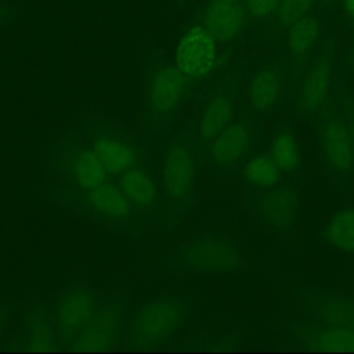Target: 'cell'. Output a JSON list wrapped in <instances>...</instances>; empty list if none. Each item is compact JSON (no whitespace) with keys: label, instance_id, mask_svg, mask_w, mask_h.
Masks as SVG:
<instances>
[{"label":"cell","instance_id":"obj_16","mask_svg":"<svg viewBox=\"0 0 354 354\" xmlns=\"http://www.w3.org/2000/svg\"><path fill=\"white\" fill-rule=\"evenodd\" d=\"M242 0H207L201 14V25L217 43L234 40L243 28Z\"/></svg>","mask_w":354,"mask_h":354},{"label":"cell","instance_id":"obj_26","mask_svg":"<svg viewBox=\"0 0 354 354\" xmlns=\"http://www.w3.org/2000/svg\"><path fill=\"white\" fill-rule=\"evenodd\" d=\"M315 0H281L277 12L282 24L290 25L297 19L308 15Z\"/></svg>","mask_w":354,"mask_h":354},{"label":"cell","instance_id":"obj_14","mask_svg":"<svg viewBox=\"0 0 354 354\" xmlns=\"http://www.w3.org/2000/svg\"><path fill=\"white\" fill-rule=\"evenodd\" d=\"M324 159L336 177H347L354 166L353 129L342 118L333 116L321 129Z\"/></svg>","mask_w":354,"mask_h":354},{"label":"cell","instance_id":"obj_29","mask_svg":"<svg viewBox=\"0 0 354 354\" xmlns=\"http://www.w3.org/2000/svg\"><path fill=\"white\" fill-rule=\"evenodd\" d=\"M11 18V11H10V8L6 6V4H3V3H0V29L7 24V21Z\"/></svg>","mask_w":354,"mask_h":354},{"label":"cell","instance_id":"obj_19","mask_svg":"<svg viewBox=\"0 0 354 354\" xmlns=\"http://www.w3.org/2000/svg\"><path fill=\"white\" fill-rule=\"evenodd\" d=\"M296 337L307 347L330 351H354V330L318 321L295 325Z\"/></svg>","mask_w":354,"mask_h":354},{"label":"cell","instance_id":"obj_24","mask_svg":"<svg viewBox=\"0 0 354 354\" xmlns=\"http://www.w3.org/2000/svg\"><path fill=\"white\" fill-rule=\"evenodd\" d=\"M281 176V169L268 155H257L252 158L243 167L245 181L257 188L274 187Z\"/></svg>","mask_w":354,"mask_h":354},{"label":"cell","instance_id":"obj_4","mask_svg":"<svg viewBox=\"0 0 354 354\" xmlns=\"http://www.w3.org/2000/svg\"><path fill=\"white\" fill-rule=\"evenodd\" d=\"M106 180V169L73 122L51 137L46 149V189L82 191Z\"/></svg>","mask_w":354,"mask_h":354},{"label":"cell","instance_id":"obj_7","mask_svg":"<svg viewBox=\"0 0 354 354\" xmlns=\"http://www.w3.org/2000/svg\"><path fill=\"white\" fill-rule=\"evenodd\" d=\"M238 246L225 235L203 234L163 253L159 266L174 277L235 271L242 266Z\"/></svg>","mask_w":354,"mask_h":354},{"label":"cell","instance_id":"obj_20","mask_svg":"<svg viewBox=\"0 0 354 354\" xmlns=\"http://www.w3.org/2000/svg\"><path fill=\"white\" fill-rule=\"evenodd\" d=\"M311 315L315 321L354 330V299L337 295H322L311 300Z\"/></svg>","mask_w":354,"mask_h":354},{"label":"cell","instance_id":"obj_9","mask_svg":"<svg viewBox=\"0 0 354 354\" xmlns=\"http://www.w3.org/2000/svg\"><path fill=\"white\" fill-rule=\"evenodd\" d=\"M129 314V296L124 292L111 289L94 318L76 337L69 350L105 351L123 344V332Z\"/></svg>","mask_w":354,"mask_h":354},{"label":"cell","instance_id":"obj_25","mask_svg":"<svg viewBox=\"0 0 354 354\" xmlns=\"http://www.w3.org/2000/svg\"><path fill=\"white\" fill-rule=\"evenodd\" d=\"M270 156L282 171H292L297 167L299 147L290 131L285 130L275 134L271 142Z\"/></svg>","mask_w":354,"mask_h":354},{"label":"cell","instance_id":"obj_6","mask_svg":"<svg viewBox=\"0 0 354 354\" xmlns=\"http://www.w3.org/2000/svg\"><path fill=\"white\" fill-rule=\"evenodd\" d=\"M73 123L88 141L109 177L127 170L149 152L141 137L116 118L86 113Z\"/></svg>","mask_w":354,"mask_h":354},{"label":"cell","instance_id":"obj_8","mask_svg":"<svg viewBox=\"0 0 354 354\" xmlns=\"http://www.w3.org/2000/svg\"><path fill=\"white\" fill-rule=\"evenodd\" d=\"M105 292L83 279L68 283L50 303L59 350H69L76 337L94 318Z\"/></svg>","mask_w":354,"mask_h":354},{"label":"cell","instance_id":"obj_31","mask_svg":"<svg viewBox=\"0 0 354 354\" xmlns=\"http://www.w3.org/2000/svg\"><path fill=\"white\" fill-rule=\"evenodd\" d=\"M353 142H354V129H353Z\"/></svg>","mask_w":354,"mask_h":354},{"label":"cell","instance_id":"obj_17","mask_svg":"<svg viewBox=\"0 0 354 354\" xmlns=\"http://www.w3.org/2000/svg\"><path fill=\"white\" fill-rule=\"evenodd\" d=\"M256 207L266 224L278 231H288L297 220L300 195L292 185L270 188L259 196Z\"/></svg>","mask_w":354,"mask_h":354},{"label":"cell","instance_id":"obj_30","mask_svg":"<svg viewBox=\"0 0 354 354\" xmlns=\"http://www.w3.org/2000/svg\"><path fill=\"white\" fill-rule=\"evenodd\" d=\"M347 11L354 17V0H344Z\"/></svg>","mask_w":354,"mask_h":354},{"label":"cell","instance_id":"obj_1","mask_svg":"<svg viewBox=\"0 0 354 354\" xmlns=\"http://www.w3.org/2000/svg\"><path fill=\"white\" fill-rule=\"evenodd\" d=\"M201 151L194 138L177 129L156 156L162 199V230L171 234L195 205Z\"/></svg>","mask_w":354,"mask_h":354},{"label":"cell","instance_id":"obj_22","mask_svg":"<svg viewBox=\"0 0 354 354\" xmlns=\"http://www.w3.org/2000/svg\"><path fill=\"white\" fill-rule=\"evenodd\" d=\"M325 235L332 246L354 253V207L336 212L326 224Z\"/></svg>","mask_w":354,"mask_h":354},{"label":"cell","instance_id":"obj_13","mask_svg":"<svg viewBox=\"0 0 354 354\" xmlns=\"http://www.w3.org/2000/svg\"><path fill=\"white\" fill-rule=\"evenodd\" d=\"M217 58V41L202 25L191 26L176 48V65L188 80L206 76Z\"/></svg>","mask_w":354,"mask_h":354},{"label":"cell","instance_id":"obj_15","mask_svg":"<svg viewBox=\"0 0 354 354\" xmlns=\"http://www.w3.org/2000/svg\"><path fill=\"white\" fill-rule=\"evenodd\" d=\"M250 134L246 120H234L205 149V166L213 171H224L235 166L249 148Z\"/></svg>","mask_w":354,"mask_h":354},{"label":"cell","instance_id":"obj_27","mask_svg":"<svg viewBox=\"0 0 354 354\" xmlns=\"http://www.w3.org/2000/svg\"><path fill=\"white\" fill-rule=\"evenodd\" d=\"M245 3L254 17L263 18L275 12L281 0H245Z\"/></svg>","mask_w":354,"mask_h":354},{"label":"cell","instance_id":"obj_21","mask_svg":"<svg viewBox=\"0 0 354 354\" xmlns=\"http://www.w3.org/2000/svg\"><path fill=\"white\" fill-rule=\"evenodd\" d=\"M282 90V75L281 71L275 66H266L256 72L252 77L248 100L250 108L261 112L271 109L279 100Z\"/></svg>","mask_w":354,"mask_h":354},{"label":"cell","instance_id":"obj_18","mask_svg":"<svg viewBox=\"0 0 354 354\" xmlns=\"http://www.w3.org/2000/svg\"><path fill=\"white\" fill-rule=\"evenodd\" d=\"M333 72L332 55L322 51L314 59L311 66L303 76L297 97V111L303 116L315 113L325 102Z\"/></svg>","mask_w":354,"mask_h":354},{"label":"cell","instance_id":"obj_28","mask_svg":"<svg viewBox=\"0 0 354 354\" xmlns=\"http://www.w3.org/2000/svg\"><path fill=\"white\" fill-rule=\"evenodd\" d=\"M18 306H19V303H11V301L0 304V343L3 342L10 324L12 322L14 317L17 315Z\"/></svg>","mask_w":354,"mask_h":354},{"label":"cell","instance_id":"obj_5","mask_svg":"<svg viewBox=\"0 0 354 354\" xmlns=\"http://www.w3.org/2000/svg\"><path fill=\"white\" fill-rule=\"evenodd\" d=\"M194 307V297L185 293H167L141 304L127 314L123 344L149 348L169 343L187 324Z\"/></svg>","mask_w":354,"mask_h":354},{"label":"cell","instance_id":"obj_10","mask_svg":"<svg viewBox=\"0 0 354 354\" xmlns=\"http://www.w3.org/2000/svg\"><path fill=\"white\" fill-rule=\"evenodd\" d=\"M129 202L153 225L162 227V199L156 171V158L148 152L127 170L109 177Z\"/></svg>","mask_w":354,"mask_h":354},{"label":"cell","instance_id":"obj_23","mask_svg":"<svg viewBox=\"0 0 354 354\" xmlns=\"http://www.w3.org/2000/svg\"><path fill=\"white\" fill-rule=\"evenodd\" d=\"M319 33V22L313 15H306L290 24L288 32V48L295 58H301L315 43Z\"/></svg>","mask_w":354,"mask_h":354},{"label":"cell","instance_id":"obj_2","mask_svg":"<svg viewBox=\"0 0 354 354\" xmlns=\"http://www.w3.org/2000/svg\"><path fill=\"white\" fill-rule=\"evenodd\" d=\"M187 83L176 62L156 59L148 68L141 97L140 137L155 158L177 130Z\"/></svg>","mask_w":354,"mask_h":354},{"label":"cell","instance_id":"obj_11","mask_svg":"<svg viewBox=\"0 0 354 354\" xmlns=\"http://www.w3.org/2000/svg\"><path fill=\"white\" fill-rule=\"evenodd\" d=\"M17 315V329L7 342V348L32 351L59 350L53 324L51 304L48 301L33 299L24 304L19 303Z\"/></svg>","mask_w":354,"mask_h":354},{"label":"cell","instance_id":"obj_3","mask_svg":"<svg viewBox=\"0 0 354 354\" xmlns=\"http://www.w3.org/2000/svg\"><path fill=\"white\" fill-rule=\"evenodd\" d=\"M47 196L91 224L106 227L131 239H142L156 227L136 209L109 178L101 185L82 191L46 189Z\"/></svg>","mask_w":354,"mask_h":354},{"label":"cell","instance_id":"obj_12","mask_svg":"<svg viewBox=\"0 0 354 354\" xmlns=\"http://www.w3.org/2000/svg\"><path fill=\"white\" fill-rule=\"evenodd\" d=\"M235 111V97L230 91L218 88L206 97L202 106L195 112L194 120L183 129L194 138L202 153L234 122Z\"/></svg>","mask_w":354,"mask_h":354}]
</instances>
